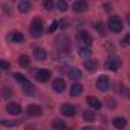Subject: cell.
Wrapping results in <instances>:
<instances>
[{
    "mask_svg": "<svg viewBox=\"0 0 130 130\" xmlns=\"http://www.w3.org/2000/svg\"><path fill=\"white\" fill-rule=\"evenodd\" d=\"M14 124H17V122H15V121H6V119L2 121V125H5V127H11V125H14Z\"/></svg>",
    "mask_w": 130,
    "mask_h": 130,
    "instance_id": "cell-28",
    "label": "cell"
},
{
    "mask_svg": "<svg viewBox=\"0 0 130 130\" xmlns=\"http://www.w3.org/2000/svg\"><path fill=\"white\" fill-rule=\"evenodd\" d=\"M107 26H109V29L112 31V32H121L122 31V20L118 17V15H112L110 19H109V22H107Z\"/></svg>",
    "mask_w": 130,
    "mask_h": 130,
    "instance_id": "cell-1",
    "label": "cell"
},
{
    "mask_svg": "<svg viewBox=\"0 0 130 130\" xmlns=\"http://www.w3.org/2000/svg\"><path fill=\"white\" fill-rule=\"evenodd\" d=\"M69 78H71L72 81H77V80L81 78V72H80L78 69H72V71L69 72Z\"/></svg>",
    "mask_w": 130,
    "mask_h": 130,
    "instance_id": "cell-23",
    "label": "cell"
},
{
    "mask_svg": "<svg viewBox=\"0 0 130 130\" xmlns=\"http://www.w3.org/2000/svg\"><path fill=\"white\" fill-rule=\"evenodd\" d=\"M52 125L55 128H58V130H64V128H66V124H64V121H61V119H54Z\"/></svg>",
    "mask_w": 130,
    "mask_h": 130,
    "instance_id": "cell-24",
    "label": "cell"
},
{
    "mask_svg": "<svg viewBox=\"0 0 130 130\" xmlns=\"http://www.w3.org/2000/svg\"><path fill=\"white\" fill-rule=\"evenodd\" d=\"M32 54H34V57H35L38 61H43V60H46V57H47V54H46V51H44L43 47H35V49L32 51Z\"/></svg>",
    "mask_w": 130,
    "mask_h": 130,
    "instance_id": "cell-13",
    "label": "cell"
},
{
    "mask_svg": "<svg viewBox=\"0 0 130 130\" xmlns=\"http://www.w3.org/2000/svg\"><path fill=\"white\" fill-rule=\"evenodd\" d=\"M81 92H83V86H81L80 83H74L72 87H71V95H72V96H78Z\"/></svg>",
    "mask_w": 130,
    "mask_h": 130,
    "instance_id": "cell-17",
    "label": "cell"
},
{
    "mask_svg": "<svg viewBox=\"0 0 130 130\" xmlns=\"http://www.w3.org/2000/svg\"><path fill=\"white\" fill-rule=\"evenodd\" d=\"M61 113L64 116H74L75 115V107L72 104H63L61 106Z\"/></svg>",
    "mask_w": 130,
    "mask_h": 130,
    "instance_id": "cell-12",
    "label": "cell"
},
{
    "mask_svg": "<svg viewBox=\"0 0 130 130\" xmlns=\"http://www.w3.org/2000/svg\"><path fill=\"white\" fill-rule=\"evenodd\" d=\"M127 22H128V25H130V15H128V17H127Z\"/></svg>",
    "mask_w": 130,
    "mask_h": 130,
    "instance_id": "cell-33",
    "label": "cell"
},
{
    "mask_svg": "<svg viewBox=\"0 0 130 130\" xmlns=\"http://www.w3.org/2000/svg\"><path fill=\"white\" fill-rule=\"evenodd\" d=\"M109 86H110V81H109V78H107L106 75H101V77H98V80H96V87H98L100 90L106 92V90L109 89Z\"/></svg>",
    "mask_w": 130,
    "mask_h": 130,
    "instance_id": "cell-6",
    "label": "cell"
},
{
    "mask_svg": "<svg viewBox=\"0 0 130 130\" xmlns=\"http://www.w3.org/2000/svg\"><path fill=\"white\" fill-rule=\"evenodd\" d=\"M9 40H11V41H15V43H20V41L25 40V35H23L22 32H17V31H15V32H11V34H9Z\"/></svg>",
    "mask_w": 130,
    "mask_h": 130,
    "instance_id": "cell-16",
    "label": "cell"
},
{
    "mask_svg": "<svg viewBox=\"0 0 130 130\" xmlns=\"http://www.w3.org/2000/svg\"><path fill=\"white\" fill-rule=\"evenodd\" d=\"M106 104H107L109 107H115V106H116V103H115L113 98H107V100H106Z\"/></svg>",
    "mask_w": 130,
    "mask_h": 130,
    "instance_id": "cell-27",
    "label": "cell"
},
{
    "mask_svg": "<svg viewBox=\"0 0 130 130\" xmlns=\"http://www.w3.org/2000/svg\"><path fill=\"white\" fill-rule=\"evenodd\" d=\"M43 6H44V9H47V11H51V9L54 8V3L51 2V0H44V3H43Z\"/></svg>",
    "mask_w": 130,
    "mask_h": 130,
    "instance_id": "cell-26",
    "label": "cell"
},
{
    "mask_svg": "<svg viewBox=\"0 0 130 130\" xmlns=\"http://www.w3.org/2000/svg\"><path fill=\"white\" fill-rule=\"evenodd\" d=\"M113 125H115L116 128H124V127L127 125V119L122 118V116H118V118L113 119Z\"/></svg>",
    "mask_w": 130,
    "mask_h": 130,
    "instance_id": "cell-18",
    "label": "cell"
},
{
    "mask_svg": "<svg viewBox=\"0 0 130 130\" xmlns=\"http://www.w3.org/2000/svg\"><path fill=\"white\" fill-rule=\"evenodd\" d=\"M122 44H125V46H130V34H127V35L124 37V40H122Z\"/></svg>",
    "mask_w": 130,
    "mask_h": 130,
    "instance_id": "cell-29",
    "label": "cell"
},
{
    "mask_svg": "<svg viewBox=\"0 0 130 130\" xmlns=\"http://www.w3.org/2000/svg\"><path fill=\"white\" fill-rule=\"evenodd\" d=\"M72 9H74V12H84L87 9V3L83 2V0H77L72 5Z\"/></svg>",
    "mask_w": 130,
    "mask_h": 130,
    "instance_id": "cell-10",
    "label": "cell"
},
{
    "mask_svg": "<svg viewBox=\"0 0 130 130\" xmlns=\"http://www.w3.org/2000/svg\"><path fill=\"white\" fill-rule=\"evenodd\" d=\"M78 54H80V57H83L84 60H89V57L92 55V51L89 49V47H86V46H83L80 51H78Z\"/></svg>",
    "mask_w": 130,
    "mask_h": 130,
    "instance_id": "cell-20",
    "label": "cell"
},
{
    "mask_svg": "<svg viewBox=\"0 0 130 130\" xmlns=\"http://www.w3.org/2000/svg\"><path fill=\"white\" fill-rule=\"evenodd\" d=\"M81 130H93V128H92V127H83Z\"/></svg>",
    "mask_w": 130,
    "mask_h": 130,
    "instance_id": "cell-32",
    "label": "cell"
},
{
    "mask_svg": "<svg viewBox=\"0 0 130 130\" xmlns=\"http://www.w3.org/2000/svg\"><path fill=\"white\" fill-rule=\"evenodd\" d=\"M19 64L22 68H28L29 66V57L28 55H20L19 57Z\"/></svg>",
    "mask_w": 130,
    "mask_h": 130,
    "instance_id": "cell-22",
    "label": "cell"
},
{
    "mask_svg": "<svg viewBox=\"0 0 130 130\" xmlns=\"http://www.w3.org/2000/svg\"><path fill=\"white\" fill-rule=\"evenodd\" d=\"M57 9L58 11H66L68 9V3L64 2V0H60V2L57 3Z\"/></svg>",
    "mask_w": 130,
    "mask_h": 130,
    "instance_id": "cell-25",
    "label": "cell"
},
{
    "mask_svg": "<svg viewBox=\"0 0 130 130\" xmlns=\"http://www.w3.org/2000/svg\"><path fill=\"white\" fill-rule=\"evenodd\" d=\"M84 68H86L87 71L93 72V71L98 68V61H96V60H90V58H89V60H86V61H84Z\"/></svg>",
    "mask_w": 130,
    "mask_h": 130,
    "instance_id": "cell-15",
    "label": "cell"
},
{
    "mask_svg": "<svg viewBox=\"0 0 130 130\" xmlns=\"http://www.w3.org/2000/svg\"><path fill=\"white\" fill-rule=\"evenodd\" d=\"M52 89H54L55 92L61 93L64 89H66V84H64V80H61V78H57V80H54V81H52Z\"/></svg>",
    "mask_w": 130,
    "mask_h": 130,
    "instance_id": "cell-9",
    "label": "cell"
},
{
    "mask_svg": "<svg viewBox=\"0 0 130 130\" xmlns=\"http://www.w3.org/2000/svg\"><path fill=\"white\" fill-rule=\"evenodd\" d=\"M29 32H31L32 37H41V34H43V22L40 19H34L32 23H31Z\"/></svg>",
    "mask_w": 130,
    "mask_h": 130,
    "instance_id": "cell-2",
    "label": "cell"
},
{
    "mask_svg": "<svg viewBox=\"0 0 130 130\" xmlns=\"http://www.w3.org/2000/svg\"><path fill=\"white\" fill-rule=\"evenodd\" d=\"M14 78L22 84V87H23V90H25V92H28V93H32V92H34V87H32V84L29 83V80H28L26 77H23L22 74L15 72V74H14Z\"/></svg>",
    "mask_w": 130,
    "mask_h": 130,
    "instance_id": "cell-3",
    "label": "cell"
},
{
    "mask_svg": "<svg viewBox=\"0 0 130 130\" xmlns=\"http://www.w3.org/2000/svg\"><path fill=\"white\" fill-rule=\"evenodd\" d=\"M68 130H72V128H68Z\"/></svg>",
    "mask_w": 130,
    "mask_h": 130,
    "instance_id": "cell-34",
    "label": "cell"
},
{
    "mask_svg": "<svg viewBox=\"0 0 130 130\" xmlns=\"http://www.w3.org/2000/svg\"><path fill=\"white\" fill-rule=\"evenodd\" d=\"M57 26H58V22H57V20H55V22H54V23H52V26H51V28H49V32H54V31H55V29H57Z\"/></svg>",
    "mask_w": 130,
    "mask_h": 130,
    "instance_id": "cell-30",
    "label": "cell"
},
{
    "mask_svg": "<svg viewBox=\"0 0 130 130\" xmlns=\"http://www.w3.org/2000/svg\"><path fill=\"white\" fill-rule=\"evenodd\" d=\"M83 118H84L86 122H92V121L95 119V113H93V110H86V112L83 113Z\"/></svg>",
    "mask_w": 130,
    "mask_h": 130,
    "instance_id": "cell-21",
    "label": "cell"
},
{
    "mask_svg": "<svg viewBox=\"0 0 130 130\" xmlns=\"http://www.w3.org/2000/svg\"><path fill=\"white\" fill-rule=\"evenodd\" d=\"M29 9H31V2H28V0H22L19 3V11L20 12H28Z\"/></svg>",
    "mask_w": 130,
    "mask_h": 130,
    "instance_id": "cell-19",
    "label": "cell"
},
{
    "mask_svg": "<svg viewBox=\"0 0 130 130\" xmlns=\"http://www.w3.org/2000/svg\"><path fill=\"white\" fill-rule=\"evenodd\" d=\"M9 68V63L8 61H2V69H8Z\"/></svg>",
    "mask_w": 130,
    "mask_h": 130,
    "instance_id": "cell-31",
    "label": "cell"
},
{
    "mask_svg": "<svg viewBox=\"0 0 130 130\" xmlns=\"http://www.w3.org/2000/svg\"><path fill=\"white\" fill-rule=\"evenodd\" d=\"M87 104L92 107V109H95V110H100L101 109V101L98 100V98H95V96H87Z\"/></svg>",
    "mask_w": 130,
    "mask_h": 130,
    "instance_id": "cell-14",
    "label": "cell"
},
{
    "mask_svg": "<svg viewBox=\"0 0 130 130\" xmlns=\"http://www.w3.org/2000/svg\"><path fill=\"white\" fill-rule=\"evenodd\" d=\"M78 40H80V41L83 43V46H86V47H89V46L92 44V37H90V34L86 32V31L78 32Z\"/></svg>",
    "mask_w": 130,
    "mask_h": 130,
    "instance_id": "cell-7",
    "label": "cell"
},
{
    "mask_svg": "<svg viewBox=\"0 0 130 130\" xmlns=\"http://www.w3.org/2000/svg\"><path fill=\"white\" fill-rule=\"evenodd\" d=\"M6 110H8V113H11V115H20V113H22V107H20V104H17V103H9V104L6 106Z\"/></svg>",
    "mask_w": 130,
    "mask_h": 130,
    "instance_id": "cell-11",
    "label": "cell"
},
{
    "mask_svg": "<svg viewBox=\"0 0 130 130\" xmlns=\"http://www.w3.org/2000/svg\"><path fill=\"white\" fill-rule=\"evenodd\" d=\"M26 112H28V115H29V116H40V115L43 113L41 107H40V106H37V104H31V106H28Z\"/></svg>",
    "mask_w": 130,
    "mask_h": 130,
    "instance_id": "cell-8",
    "label": "cell"
},
{
    "mask_svg": "<svg viewBox=\"0 0 130 130\" xmlns=\"http://www.w3.org/2000/svg\"><path fill=\"white\" fill-rule=\"evenodd\" d=\"M106 68H107L109 71H118V69L121 68V60H119L118 57H110V58L107 60V63H106Z\"/></svg>",
    "mask_w": 130,
    "mask_h": 130,
    "instance_id": "cell-4",
    "label": "cell"
},
{
    "mask_svg": "<svg viewBox=\"0 0 130 130\" xmlns=\"http://www.w3.org/2000/svg\"><path fill=\"white\" fill-rule=\"evenodd\" d=\"M34 75H35V78L38 80V81H41V83H44V81H47L49 78H51V71H47V69H38V71H35L34 72Z\"/></svg>",
    "mask_w": 130,
    "mask_h": 130,
    "instance_id": "cell-5",
    "label": "cell"
}]
</instances>
